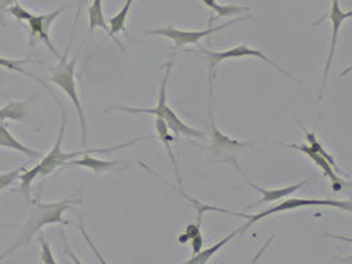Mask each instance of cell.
Instances as JSON below:
<instances>
[{"instance_id":"obj_28","label":"cell","mask_w":352,"mask_h":264,"mask_svg":"<svg viewBox=\"0 0 352 264\" xmlns=\"http://www.w3.org/2000/svg\"><path fill=\"white\" fill-rule=\"evenodd\" d=\"M17 0H0V24L3 27H7V23H6V19H4V14H6V10L12 6L14 3H16Z\"/></svg>"},{"instance_id":"obj_8","label":"cell","mask_w":352,"mask_h":264,"mask_svg":"<svg viewBox=\"0 0 352 264\" xmlns=\"http://www.w3.org/2000/svg\"><path fill=\"white\" fill-rule=\"evenodd\" d=\"M352 12L351 11H343L339 6V0H331V7H330V11L320 17L317 21L313 23V27H317L320 25V23H323L326 19H330L331 21V30H333V34H331V44H330V50H329V54H327V60H326V65H324V70H323V76H322V83H320V100L323 98V93H324V89H326V85L329 81V74H330V70H331V65H333V61H334V56H336V45H338V36L339 32L342 30V25L344 24L346 20L351 19Z\"/></svg>"},{"instance_id":"obj_6","label":"cell","mask_w":352,"mask_h":264,"mask_svg":"<svg viewBox=\"0 0 352 264\" xmlns=\"http://www.w3.org/2000/svg\"><path fill=\"white\" fill-rule=\"evenodd\" d=\"M316 206H323V208H334L339 210H344L347 213H351V201H338L334 198H304V197H287L285 201H283L281 204L271 206L270 209H265L256 214H245V219L248 222H245L241 226V232L248 230L250 228H252L256 222L268 218L273 214L277 213H284V212H293L297 209H304V208H316Z\"/></svg>"},{"instance_id":"obj_10","label":"cell","mask_w":352,"mask_h":264,"mask_svg":"<svg viewBox=\"0 0 352 264\" xmlns=\"http://www.w3.org/2000/svg\"><path fill=\"white\" fill-rule=\"evenodd\" d=\"M208 116H210V135H211L210 149L214 156L217 157L228 156L227 160H230L232 153H238L241 149L251 148L255 146L252 142H241L226 135L214 122V116L211 113V104H210Z\"/></svg>"},{"instance_id":"obj_23","label":"cell","mask_w":352,"mask_h":264,"mask_svg":"<svg viewBox=\"0 0 352 264\" xmlns=\"http://www.w3.org/2000/svg\"><path fill=\"white\" fill-rule=\"evenodd\" d=\"M40 172H38V165H34L31 169L28 170H23L20 175H19V180L21 182V186H20V190L23 193V196L25 198V201L30 204L31 202V185L32 182L38 177Z\"/></svg>"},{"instance_id":"obj_7","label":"cell","mask_w":352,"mask_h":264,"mask_svg":"<svg viewBox=\"0 0 352 264\" xmlns=\"http://www.w3.org/2000/svg\"><path fill=\"white\" fill-rule=\"evenodd\" d=\"M252 16H241L234 19V20H230L227 21L226 24L222 25H218V27H208L206 30H202V31H186V30H179L176 28L175 25H166V27H161V28H156V30H151V31H146L145 36H161V37H165V38H169L173 41L175 47L173 50H181V48H185L186 45H198L201 40H204L205 37L211 36L212 33L219 32L224 28H228L236 23H241V21H245V20H251Z\"/></svg>"},{"instance_id":"obj_16","label":"cell","mask_w":352,"mask_h":264,"mask_svg":"<svg viewBox=\"0 0 352 264\" xmlns=\"http://www.w3.org/2000/svg\"><path fill=\"white\" fill-rule=\"evenodd\" d=\"M239 234H241V226L239 229H236L235 231H232L231 234L226 235L224 238H222L219 242H217L215 245L210 246V248H204L198 254L192 255V258L189 261H186V264H206L210 262V259L218 254L222 248H226V245H228L235 236H238Z\"/></svg>"},{"instance_id":"obj_3","label":"cell","mask_w":352,"mask_h":264,"mask_svg":"<svg viewBox=\"0 0 352 264\" xmlns=\"http://www.w3.org/2000/svg\"><path fill=\"white\" fill-rule=\"evenodd\" d=\"M198 50H188L186 52L192 53L201 58H204L208 65V94L210 99L212 100V94H214V80L217 78V67L219 64H222L223 61L227 60H241V58H257L261 60L270 65H272L276 70H278L281 74H284L285 77H288L290 80L300 82L293 74H290L287 72L283 66L278 65L277 63H274L268 56H265V53L263 50L255 48V47H250L247 44H239L235 47H231L226 50H205L202 45H197Z\"/></svg>"},{"instance_id":"obj_22","label":"cell","mask_w":352,"mask_h":264,"mask_svg":"<svg viewBox=\"0 0 352 264\" xmlns=\"http://www.w3.org/2000/svg\"><path fill=\"white\" fill-rule=\"evenodd\" d=\"M30 63H31V60H21V58H20V60H16V58H7V57H1V56H0V66L6 67V69H8V70H12V72L21 73V74H24V76H27V77L32 78V80H34L36 82L43 85V86L48 90L49 93H50V96H52V97H54V94H53L52 89L49 87L47 83L44 82V81H41V80H40L37 76H34L33 73H30V72H27L25 69H23V65L30 64Z\"/></svg>"},{"instance_id":"obj_20","label":"cell","mask_w":352,"mask_h":264,"mask_svg":"<svg viewBox=\"0 0 352 264\" xmlns=\"http://www.w3.org/2000/svg\"><path fill=\"white\" fill-rule=\"evenodd\" d=\"M89 15V27H90V34H93L96 28H102L103 31L110 33V27L106 21L104 12H103V0H93L91 6L87 10Z\"/></svg>"},{"instance_id":"obj_12","label":"cell","mask_w":352,"mask_h":264,"mask_svg":"<svg viewBox=\"0 0 352 264\" xmlns=\"http://www.w3.org/2000/svg\"><path fill=\"white\" fill-rule=\"evenodd\" d=\"M278 146H283V147H288V148L296 149L300 153L305 155L306 157H309L316 166H318L323 176L327 177L330 182H331V188L334 192H339L342 190L343 186H350V182H344L342 176H339L334 170V168L330 165V163L322 157L320 153H317L316 151L310 148L307 144H296V143H290V144H285V143H278Z\"/></svg>"},{"instance_id":"obj_2","label":"cell","mask_w":352,"mask_h":264,"mask_svg":"<svg viewBox=\"0 0 352 264\" xmlns=\"http://www.w3.org/2000/svg\"><path fill=\"white\" fill-rule=\"evenodd\" d=\"M175 65V54L173 57L162 66L164 67V76L161 78L160 94H159V100L155 107H129V106H111L106 109V113H115V111H122V113H129V114H151L156 116L164 119L169 130L173 132L175 135H181L184 138H197V139H204L206 138L205 132L195 130L186 124L179 116H177L176 111L166 103V90H168V81L172 73V69Z\"/></svg>"},{"instance_id":"obj_14","label":"cell","mask_w":352,"mask_h":264,"mask_svg":"<svg viewBox=\"0 0 352 264\" xmlns=\"http://www.w3.org/2000/svg\"><path fill=\"white\" fill-rule=\"evenodd\" d=\"M155 129H156V135H157L161 144L166 148L168 156H169V159H170V163L173 165V169H175V175H176L178 185H179V188H182V179H181V173H179L178 164H177L176 155H175V152H173V149H172V144H173V142H176V138L170 133V130H169V127L166 126V123L164 122V119H161L159 116H156Z\"/></svg>"},{"instance_id":"obj_17","label":"cell","mask_w":352,"mask_h":264,"mask_svg":"<svg viewBox=\"0 0 352 264\" xmlns=\"http://www.w3.org/2000/svg\"><path fill=\"white\" fill-rule=\"evenodd\" d=\"M0 147L15 149V151H19V152H21V153H24V155H27L28 157H32V159L43 157L41 152L30 148V147L24 146L21 142H19L16 138L6 127V124L3 122H0Z\"/></svg>"},{"instance_id":"obj_18","label":"cell","mask_w":352,"mask_h":264,"mask_svg":"<svg viewBox=\"0 0 352 264\" xmlns=\"http://www.w3.org/2000/svg\"><path fill=\"white\" fill-rule=\"evenodd\" d=\"M300 123V122H298ZM300 126H301V129H302V131L305 133V139H306V143H307V146L310 147V148L313 149V151H316L317 153H320L322 157H324L330 165L334 168V170H336V173L339 175V176H347V173H344L343 170H340V168H339V165L336 163V157L331 155V152H329L327 149L323 147V144H322V142H320V139H318V136H317V132L316 130H313V131H307L306 129H305L304 126H302V123H300Z\"/></svg>"},{"instance_id":"obj_27","label":"cell","mask_w":352,"mask_h":264,"mask_svg":"<svg viewBox=\"0 0 352 264\" xmlns=\"http://www.w3.org/2000/svg\"><path fill=\"white\" fill-rule=\"evenodd\" d=\"M201 226H202V225H201V223H198V222H195V223L192 222V223H189V225L186 226V229H185L184 232L188 235L189 242L192 241L194 236H197L198 234H201V232H202V231H201Z\"/></svg>"},{"instance_id":"obj_24","label":"cell","mask_w":352,"mask_h":264,"mask_svg":"<svg viewBox=\"0 0 352 264\" xmlns=\"http://www.w3.org/2000/svg\"><path fill=\"white\" fill-rule=\"evenodd\" d=\"M6 12H8L10 15L16 19L17 21H28L33 16L30 11H27L25 8H23L19 3H14L12 6H10Z\"/></svg>"},{"instance_id":"obj_5","label":"cell","mask_w":352,"mask_h":264,"mask_svg":"<svg viewBox=\"0 0 352 264\" xmlns=\"http://www.w3.org/2000/svg\"><path fill=\"white\" fill-rule=\"evenodd\" d=\"M69 48L70 43L66 48L64 56L60 57V63L54 67H50V77L49 81L57 85L65 94L69 97V99L73 102L77 114L80 118V133H82V144H87V124H86V118H85V111L82 107L80 96H78V87H77V81H76V66L78 61V54L73 57L72 60H67L69 54Z\"/></svg>"},{"instance_id":"obj_1","label":"cell","mask_w":352,"mask_h":264,"mask_svg":"<svg viewBox=\"0 0 352 264\" xmlns=\"http://www.w3.org/2000/svg\"><path fill=\"white\" fill-rule=\"evenodd\" d=\"M43 190H44V185H41L38 188L36 198L31 204L30 214L25 221L24 228L19 232L14 245L8 248L3 255H0V261L4 259L6 256L11 255L12 252H15L17 248L30 245L32 242L34 235L44 226L53 225V223L69 225V221L64 219L65 212H67L73 206H78L80 204H83V198L78 197L80 189L69 197L64 198L61 201H56V202H49V204L41 201Z\"/></svg>"},{"instance_id":"obj_19","label":"cell","mask_w":352,"mask_h":264,"mask_svg":"<svg viewBox=\"0 0 352 264\" xmlns=\"http://www.w3.org/2000/svg\"><path fill=\"white\" fill-rule=\"evenodd\" d=\"M205 6H208V8L217 14V16L212 17L208 23L210 27L214 21L219 20L224 16H239L243 12H247L251 10V7L248 6H239V4H219L217 0H202Z\"/></svg>"},{"instance_id":"obj_25","label":"cell","mask_w":352,"mask_h":264,"mask_svg":"<svg viewBox=\"0 0 352 264\" xmlns=\"http://www.w3.org/2000/svg\"><path fill=\"white\" fill-rule=\"evenodd\" d=\"M23 170H24V168L20 166V168H16L15 170L1 173V175H0V190L6 189V188H8L11 184H14L15 180H17L19 175H20Z\"/></svg>"},{"instance_id":"obj_13","label":"cell","mask_w":352,"mask_h":264,"mask_svg":"<svg viewBox=\"0 0 352 264\" xmlns=\"http://www.w3.org/2000/svg\"><path fill=\"white\" fill-rule=\"evenodd\" d=\"M91 152H87L85 155L80 156V159H73L72 162H69V164L66 166H83L87 169H91L94 172L96 176L103 175L106 172H115V170H120L122 169V162L119 160H102V159H96L90 155Z\"/></svg>"},{"instance_id":"obj_15","label":"cell","mask_w":352,"mask_h":264,"mask_svg":"<svg viewBox=\"0 0 352 264\" xmlns=\"http://www.w3.org/2000/svg\"><path fill=\"white\" fill-rule=\"evenodd\" d=\"M135 0H126V3L123 4V7L120 8V11L113 15V16L109 20V27H110V33L109 36L111 37L112 40L116 43V45L122 50V52H124V45L118 40L116 34H119L120 32H127L126 30V23H127V17L129 15V11H131V7L133 4Z\"/></svg>"},{"instance_id":"obj_29","label":"cell","mask_w":352,"mask_h":264,"mask_svg":"<svg viewBox=\"0 0 352 264\" xmlns=\"http://www.w3.org/2000/svg\"><path fill=\"white\" fill-rule=\"evenodd\" d=\"M190 242H192V255H195V254H198L204 248V245H205L202 232L198 234L197 236H194Z\"/></svg>"},{"instance_id":"obj_21","label":"cell","mask_w":352,"mask_h":264,"mask_svg":"<svg viewBox=\"0 0 352 264\" xmlns=\"http://www.w3.org/2000/svg\"><path fill=\"white\" fill-rule=\"evenodd\" d=\"M27 100H19L11 102L6 104L4 107H0V122H4L7 119L14 122H24L27 118Z\"/></svg>"},{"instance_id":"obj_26","label":"cell","mask_w":352,"mask_h":264,"mask_svg":"<svg viewBox=\"0 0 352 264\" xmlns=\"http://www.w3.org/2000/svg\"><path fill=\"white\" fill-rule=\"evenodd\" d=\"M38 241H40V245H41V256H40L41 258V263L57 264V261H56V258H54V255L52 252V248L49 246L48 242L43 236H40Z\"/></svg>"},{"instance_id":"obj_9","label":"cell","mask_w":352,"mask_h":264,"mask_svg":"<svg viewBox=\"0 0 352 264\" xmlns=\"http://www.w3.org/2000/svg\"><path fill=\"white\" fill-rule=\"evenodd\" d=\"M70 6H65L61 7L53 12L44 14V15H33L27 23H28V33H30V40L31 44H34L36 41H41L43 44H45L48 47V50L57 57L60 58L61 54L58 53V50H56V47L52 44L50 41V28L54 23V20L60 16L64 11H66Z\"/></svg>"},{"instance_id":"obj_4","label":"cell","mask_w":352,"mask_h":264,"mask_svg":"<svg viewBox=\"0 0 352 264\" xmlns=\"http://www.w3.org/2000/svg\"><path fill=\"white\" fill-rule=\"evenodd\" d=\"M53 98L56 99V103H57V104L60 106V109H61V129H60V132H58V138H57V140H56L54 147L50 149L48 152V155H45V156L43 157V160L37 164L38 165V172H40L38 177H45V176H49V175L54 173L60 166H66V165L69 164V162H72L73 159L80 157V156L87 153V152H91V153H94V152H99V153L115 152V151H118V149L127 148V147L133 146V144L138 143V142H142V140H145V139H149V138H151V136L136 138V139H132L131 142H126V143H123V144L115 146V147H111V148L89 149V151H78V152H65V151H63V148H61V146H63L65 130H66V124H67V114H66V110H65L64 104L61 103V100L57 98L56 96H54Z\"/></svg>"},{"instance_id":"obj_11","label":"cell","mask_w":352,"mask_h":264,"mask_svg":"<svg viewBox=\"0 0 352 264\" xmlns=\"http://www.w3.org/2000/svg\"><path fill=\"white\" fill-rule=\"evenodd\" d=\"M228 162H230V163H232L234 166L239 170L241 177L247 182V184H248L252 189H255L256 192H258V193L261 195V198L257 201L256 204L250 205V206H248V209H254L255 206H258V205H263V204H271V202H276V201L284 199V198L289 197V196H293L298 189L304 188L306 184H309V180H302L301 182H297V184H293V185H288V186H281V188H276V189H264V188L258 186L257 184L252 182L250 177H247V175H245V173H244V170L241 169V165H239V163H238L234 157H231Z\"/></svg>"}]
</instances>
